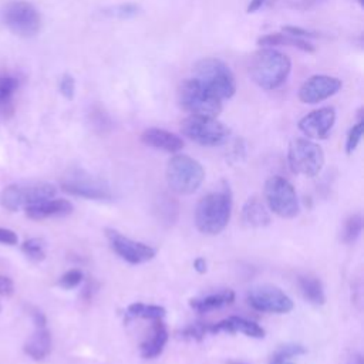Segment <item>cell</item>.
<instances>
[{
    "label": "cell",
    "instance_id": "4316f807",
    "mask_svg": "<svg viewBox=\"0 0 364 364\" xmlns=\"http://www.w3.org/2000/svg\"><path fill=\"white\" fill-rule=\"evenodd\" d=\"M141 13V7L135 3H122V4H115V6H109L107 9L102 10L104 16L108 17H114V18H132L135 16H138Z\"/></svg>",
    "mask_w": 364,
    "mask_h": 364
},
{
    "label": "cell",
    "instance_id": "4dcf8cb0",
    "mask_svg": "<svg viewBox=\"0 0 364 364\" xmlns=\"http://www.w3.org/2000/svg\"><path fill=\"white\" fill-rule=\"evenodd\" d=\"M306 348L301 344H296V343H289V344H283L280 346L270 358H276V360H289L291 357L296 355H301L306 354Z\"/></svg>",
    "mask_w": 364,
    "mask_h": 364
},
{
    "label": "cell",
    "instance_id": "836d02e7",
    "mask_svg": "<svg viewBox=\"0 0 364 364\" xmlns=\"http://www.w3.org/2000/svg\"><path fill=\"white\" fill-rule=\"evenodd\" d=\"M58 90L61 92L63 97H65L67 100H73L74 94H75V80L71 74L65 73L63 74L60 84H58Z\"/></svg>",
    "mask_w": 364,
    "mask_h": 364
},
{
    "label": "cell",
    "instance_id": "8d00e7d4",
    "mask_svg": "<svg viewBox=\"0 0 364 364\" xmlns=\"http://www.w3.org/2000/svg\"><path fill=\"white\" fill-rule=\"evenodd\" d=\"M17 242H18V237H17V235L13 230L6 229V228H0V243L13 246Z\"/></svg>",
    "mask_w": 364,
    "mask_h": 364
},
{
    "label": "cell",
    "instance_id": "8992f818",
    "mask_svg": "<svg viewBox=\"0 0 364 364\" xmlns=\"http://www.w3.org/2000/svg\"><path fill=\"white\" fill-rule=\"evenodd\" d=\"M55 193H57V188L50 182H43V181L16 182L6 186L1 191L0 205L7 210L14 212L21 208L26 209L27 206L54 198Z\"/></svg>",
    "mask_w": 364,
    "mask_h": 364
},
{
    "label": "cell",
    "instance_id": "83f0119b",
    "mask_svg": "<svg viewBox=\"0 0 364 364\" xmlns=\"http://www.w3.org/2000/svg\"><path fill=\"white\" fill-rule=\"evenodd\" d=\"M21 252L33 262H41L46 259V243L43 239L31 237L21 245Z\"/></svg>",
    "mask_w": 364,
    "mask_h": 364
},
{
    "label": "cell",
    "instance_id": "44dd1931",
    "mask_svg": "<svg viewBox=\"0 0 364 364\" xmlns=\"http://www.w3.org/2000/svg\"><path fill=\"white\" fill-rule=\"evenodd\" d=\"M242 220L249 228H264L270 223V215L257 198H250L242 208Z\"/></svg>",
    "mask_w": 364,
    "mask_h": 364
},
{
    "label": "cell",
    "instance_id": "6da1fadb",
    "mask_svg": "<svg viewBox=\"0 0 364 364\" xmlns=\"http://www.w3.org/2000/svg\"><path fill=\"white\" fill-rule=\"evenodd\" d=\"M290 70V58L273 47H262L253 53L249 63L252 81L263 90L279 88L287 80Z\"/></svg>",
    "mask_w": 364,
    "mask_h": 364
},
{
    "label": "cell",
    "instance_id": "603a6c76",
    "mask_svg": "<svg viewBox=\"0 0 364 364\" xmlns=\"http://www.w3.org/2000/svg\"><path fill=\"white\" fill-rule=\"evenodd\" d=\"M235 300V293L232 290H223L219 293H212L205 297L189 300L191 309L198 313H208L215 309H220L223 306L230 304Z\"/></svg>",
    "mask_w": 364,
    "mask_h": 364
},
{
    "label": "cell",
    "instance_id": "9c48e42d",
    "mask_svg": "<svg viewBox=\"0 0 364 364\" xmlns=\"http://www.w3.org/2000/svg\"><path fill=\"white\" fill-rule=\"evenodd\" d=\"M4 26L20 37H33L41 28V16L38 10L28 1L13 0L1 10Z\"/></svg>",
    "mask_w": 364,
    "mask_h": 364
},
{
    "label": "cell",
    "instance_id": "2e32d148",
    "mask_svg": "<svg viewBox=\"0 0 364 364\" xmlns=\"http://www.w3.org/2000/svg\"><path fill=\"white\" fill-rule=\"evenodd\" d=\"M36 328L24 344V353L34 360H44L51 351V334L47 328L46 317L41 311L33 313Z\"/></svg>",
    "mask_w": 364,
    "mask_h": 364
},
{
    "label": "cell",
    "instance_id": "5bb4252c",
    "mask_svg": "<svg viewBox=\"0 0 364 364\" xmlns=\"http://www.w3.org/2000/svg\"><path fill=\"white\" fill-rule=\"evenodd\" d=\"M341 88V80L337 77L316 74L307 78L299 88V100L304 104H318L334 94Z\"/></svg>",
    "mask_w": 364,
    "mask_h": 364
},
{
    "label": "cell",
    "instance_id": "30bf717a",
    "mask_svg": "<svg viewBox=\"0 0 364 364\" xmlns=\"http://www.w3.org/2000/svg\"><path fill=\"white\" fill-rule=\"evenodd\" d=\"M264 199L269 209L280 218L291 219L299 215L300 206L293 185L283 176L274 175L264 183Z\"/></svg>",
    "mask_w": 364,
    "mask_h": 364
},
{
    "label": "cell",
    "instance_id": "52a82bcc",
    "mask_svg": "<svg viewBox=\"0 0 364 364\" xmlns=\"http://www.w3.org/2000/svg\"><path fill=\"white\" fill-rule=\"evenodd\" d=\"M182 134L202 146H218L228 141L229 128L216 117L189 115L181 124Z\"/></svg>",
    "mask_w": 364,
    "mask_h": 364
},
{
    "label": "cell",
    "instance_id": "7c38bea8",
    "mask_svg": "<svg viewBox=\"0 0 364 364\" xmlns=\"http://www.w3.org/2000/svg\"><path fill=\"white\" fill-rule=\"evenodd\" d=\"M249 304L264 313H289L293 309V300L277 286L257 284L247 291Z\"/></svg>",
    "mask_w": 364,
    "mask_h": 364
},
{
    "label": "cell",
    "instance_id": "7bdbcfd3",
    "mask_svg": "<svg viewBox=\"0 0 364 364\" xmlns=\"http://www.w3.org/2000/svg\"><path fill=\"white\" fill-rule=\"evenodd\" d=\"M357 1H358V3H360V4H361V6H363V4H364V0H357Z\"/></svg>",
    "mask_w": 364,
    "mask_h": 364
},
{
    "label": "cell",
    "instance_id": "d6a6232c",
    "mask_svg": "<svg viewBox=\"0 0 364 364\" xmlns=\"http://www.w3.org/2000/svg\"><path fill=\"white\" fill-rule=\"evenodd\" d=\"M82 280V272L78 269H71L68 272H65L60 280H58V286H61L63 289H74L77 287Z\"/></svg>",
    "mask_w": 364,
    "mask_h": 364
},
{
    "label": "cell",
    "instance_id": "1f68e13d",
    "mask_svg": "<svg viewBox=\"0 0 364 364\" xmlns=\"http://www.w3.org/2000/svg\"><path fill=\"white\" fill-rule=\"evenodd\" d=\"M178 334H179V337H182V338L200 341V340L205 337V334H208V324H205V323L189 324V326H186L185 328H182Z\"/></svg>",
    "mask_w": 364,
    "mask_h": 364
},
{
    "label": "cell",
    "instance_id": "74e56055",
    "mask_svg": "<svg viewBox=\"0 0 364 364\" xmlns=\"http://www.w3.org/2000/svg\"><path fill=\"white\" fill-rule=\"evenodd\" d=\"M193 269L198 273H205L206 272V260L203 257H198L193 260Z\"/></svg>",
    "mask_w": 364,
    "mask_h": 364
},
{
    "label": "cell",
    "instance_id": "d6986e66",
    "mask_svg": "<svg viewBox=\"0 0 364 364\" xmlns=\"http://www.w3.org/2000/svg\"><path fill=\"white\" fill-rule=\"evenodd\" d=\"M26 215L30 219L41 220L47 218H55V216H67L74 210V206L70 200L61 199V198H50L43 202L34 203L31 206H27Z\"/></svg>",
    "mask_w": 364,
    "mask_h": 364
},
{
    "label": "cell",
    "instance_id": "9a60e30c",
    "mask_svg": "<svg viewBox=\"0 0 364 364\" xmlns=\"http://www.w3.org/2000/svg\"><path fill=\"white\" fill-rule=\"evenodd\" d=\"M336 122V109L333 107H321L304 115L297 127L299 129L311 139H324L330 134Z\"/></svg>",
    "mask_w": 364,
    "mask_h": 364
},
{
    "label": "cell",
    "instance_id": "277c9868",
    "mask_svg": "<svg viewBox=\"0 0 364 364\" xmlns=\"http://www.w3.org/2000/svg\"><path fill=\"white\" fill-rule=\"evenodd\" d=\"M205 179L203 166L189 155L176 154L166 165L168 186L179 195H191L199 189Z\"/></svg>",
    "mask_w": 364,
    "mask_h": 364
},
{
    "label": "cell",
    "instance_id": "cb8c5ba5",
    "mask_svg": "<svg viewBox=\"0 0 364 364\" xmlns=\"http://www.w3.org/2000/svg\"><path fill=\"white\" fill-rule=\"evenodd\" d=\"M299 282V287L300 291L303 294V297L314 304V306H323L326 303V294H324V289L321 282L314 277V276H309V274H301L297 277Z\"/></svg>",
    "mask_w": 364,
    "mask_h": 364
},
{
    "label": "cell",
    "instance_id": "ffe728a7",
    "mask_svg": "<svg viewBox=\"0 0 364 364\" xmlns=\"http://www.w3.org/2000/svg\"><path fill=\"white\" fill-rule=\"evenodd\" d=\"M168 328L162 320H152L151 334L141 343V355L144 358H155L162 351L168 343Z\"/></svg>",
    "mask_w": 364,
    "mask_h": 364
},
{
    "label": "cell",
    "instance_id": "5b68a950",
    "mask_svg": "<svg viewBox=\"0 0 364 364\" xmlns=\"http://www.w3.org/2000/svg\"><path fill=\"white\" fill-rule=\"evenodd\" d=\"M178 102L191 115L218 117L222 111V100L196 78H186L179 84Z\"/></svg>",
    "mask_w": 364,
    "mask_h": 364
},
{
    "label": "cell",
    "instance_id": "7402d4cb",
    "mask_svg": "<svg viewBox=\"0 0 364 364\" xmlns=\"http://www.w3.org/2000/svg\"><path fill=\"white\" fill-rule=\"evenodd\" d=\"M257 46L260 47H274V46H289V47H296L307 53H313L316 48L313 44H310L304 38H299L286 33H272L266 34L263 37L257 38Z\"/></svg>",
    "mask_w": 364,
    "mask_h": 364
},
{
    "label": "cell",
    "instance_id": "d590c367",
    "mask_svg": "<svg viewBox=\"0 0 364 364\" xmlns=\"http://www.w3.org/2000/svg\"><path fill=\"white\" fill-rule=\"evenodd\" d=\"M13 291H14V284H13L11 279L0 274V310H1V300L4 297L11 296Z\"/></svg>",
    "mask_w": 364,
    "mask_h": 364
},
{
    "label": "cell",
    "instance_id": "f546056e",
    "mask_svg": "<svg viewBox=\"0 0 364 364\" xmlns=\"http://www.w3.org/2000/svg\"><path fill=\"white\" fill-rule=\"evenodd\" d=\"M363 134H364V121H363V118L360 117L358 122L354 124V125L350 128L348 134H347V139H346V152H347V154H353V152L355 151V148L358 146V144H360V141H361Z\"/></svg>",
    "mask_w": 364,
    "mask_h": 364
},
{
    "label": "cell",
    "instance_id": "b9f144b4",
    "mask_svg": "<svg viewBox=\"0 0 364 364\" xmlns=\"http://www.w3.org/2000/svg\"><path fill=\"white\" fill-rule=\"evenodd\" d=\"M226 364H246V363H243V361H237V360H230V361H228Z\"/></svg>",
    "mask_w": 364,
    "mask_h": 364
},
{
    "label": "cell",
    "instance_id": "e575fe53",
    "mask_svg": "<svg viewBox=\"0 0 364 364\" xmlns=\"http://www.w3.org/2000/svg\"><path fill=\"white\" fill-rule=\"evenodd\" d=\"M282 31L299 38H304V37H320V34H317L316 31H310L301 27H294V26H284L282 27Z\"/></svg>",
    "mask_w": 364,
    "mask_h": 364
},
{
    "label": "cell",
    "instance_id": "8fae6325",
    "mask_svg": "<svg viewBox=\"0 0 364 364\" xmlns=\"http://www.w3.org/2000/svg\"><path fill=\"white\" fill-rule=\"evenodd\" d=\"M64 192L94 200H108L112 198L111 188L107 182L95 178L82 169L68 171L60 181Z\"/></svg>",
    "mask_w": 364,
    "mask_h": 364
},
{
    "label": "cell",
    "instance_id": "e0dca14e",
    "mask_svg": "<svg viewBox=\"0 0 364 364\" xmlns=\"http://www.w3.org/2000/svg\"><path fill=\"white\" fill-rule=\"evenodd\" d=\"M208 333H210V334L242 333V334H245L247 337H253V338L264 337L263 327H260L257 323H255L252 320L237 317V316H230V317L220 320L215 324H208Z\"/></svg>",
    "mask_w": 364,
    "mask_h": 364
},
{
    "label": "cell",
    "instance_id": "f35d334b",
    "mask_svg": "<svg viewBox=\"0 0 364 364\" xmlns=\"http://www.w3.org/2000/svg\"><path fill=\"white\" fill-rule=\"evenodd\" d=\"M263 3H264V0H250V3H249V6H247L246 11H247V13H255V11H257V10L263 6Z\"/></svg>",
    "mask_w": 364,
    "mask_h": 364
},
{
    "label": "cell",
    "instance_id": "d4e9b609",
    "mask_svg": "<svg viewBox=\"0 0 364 364\" xmlns=\"http://www.w3.org/2000/svg\"><path fill=\"white\" fill-rule=\"evenodd\" d=\"M166 314V310L162 306L145 304V303H132L127 307L125 317L129 318H148V320H162Z\"/></svg>",
    "mask_w": 364,
    "mask_h": 364
},
{
    "label": "cell",
    "instance_id": "f1b7e54d",
    "mask_svg": "<svg viewBox=\"0 0 364 364\" xmlns=\"http://www.w3.org/2000/svg\"><path fill=\"white\" fill-rule=\"evenodd\" d=\"M18 88V80L13 75H0V107L7 104Z\"/></svg>",
    "mask_w": 364,
    "mask_h": 364
},
{
    "label": "cell",
    "instance_id": "ac0fdd59",
    "mask_svg": "<svg viewBox=\"0 0 364 364\" xmlns=\"http://www.w3.org/2000/svg\"><path fill=\"white\" fill-rule=\"evenodd\" d=\"M141 141L146 146L161 149L169 154H176L183 148V141L179 135L162 128H148L141 134Z\"/></svg>",
    "mask_w": 364,
    "mask_h": 364
},
{
    "label": "cell",
    "instance_id": "3957f363",
    "mask_svg": "<svg viewBox=\"0 0 364 364\" xmlns=\"http://www.w3.org/2000/svg\"><path fill=\"white\" fill-rule=\"evenodd\" d=\"M195 78L220 100H229L236 92V80L229 68L219 58L206 57L195 63Z\"/></svg>",
    "mask_w": 364,
    "mask_h": 364
},
{
    "label": "cell",
    "instance_id": "ab89813d",
    "mask_svg": "<svg viewBox=\"0 0 364 364\" xmlns=\"http://www.w3.org/2000/svg\"><path fill=\"white\" fill-rule=\"evenodd\" d=\"M347 364H364L363 355H361L360 353H355V354H353V355L348 358Z\"/></svg>",
    "mask_w": 364,
    "mask_h": 364
},
{
    "label": "cell",
    "instance_id": "484cf974",
    "mask_svg": "<svg viewBox=\"0 0 364 364\" xmlns=\"http://www.w3.org/2000/svg\"><path fill=\"white\" fill-rule=\"evenodd\" d=\"M361 230H363V218H361V215L360 213L350 215L343 223L341 242L346 243V245L354 243L358 239Z\"/></svg>",
    "mask_w": 364,
    "mask_h": 364
},
{
    "label": "cell",
    "instance_id": "60d3db41",
    "mask_svg": "<svg viewBox=\"0 0 364 364\" xmlns=\"http://www.w3.org/2000/svg\"><path fill=\"white\" fill-rule=\"evenodd\" d=\"M269 364H293V363H290L289 360H276V358H270Z\"/></svg>",
    "mask_w": 364,
    "mask_h": 364
},
{
    "label": "cell",
    "instance_id": "ba28073f",
    "mask_svg": "<svg viewBox=\"0 0 364 364\" xmlns=\"http://www.w3.org/2000/svg\"><path fill=\"white\" fill-rule=\"evenodd\" d=\"M287 161L293 173L313 178L323 169L324 152L307 138H294L289 145Z\"/></svg>",
    "mask_w": 364,
    "mask_h": 364
},
{
    "label": "cell",
    "instance_id": "4fadbf2b",
    "mask_svg": "<svg viewBox=\"0 0 364 364\" xmlns=\"http://www.w3.org/2000/svg\"><path fill=\"white\" fill-rule=\"evenodd\" d=\"M105 236L111 249L129 264H141L149 262L156 255V250L152 246L132 240L115 229H105Z\"/></svg>",
    "mask_w": 364,
    "mask_h": 364
},
{
    "label": "cell",
    "instance_id": "7a4b0ae2",
    "mask_svg": "<svg viewBox=\"0 0 364 364\" xmlns=\"http://www.w3.org/2000/svg\"><path fill=\"white\" fill-rule=\"evenodd\" d=\"M232 193L228 186L205 195L195 209V225L205 235H218L229 223Z\"/></svg>",
    "mask_w": 364,
    "mask_h": 364
}]
</instances>
